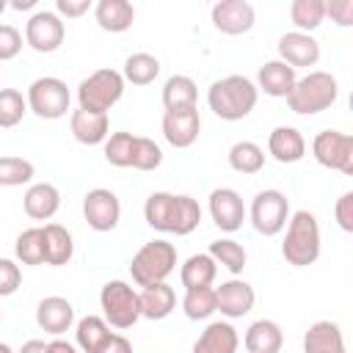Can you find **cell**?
Returning <instances> with one entry per match:
<instances>
[{"mask_svg":"<svg viewBox=\"0 0 353 353\" xmlns=\"http://www.w3.org/2000/svg\"><path fill=\"white\" fill-rule=\"evenodd\" d=\"M143 218L152 229L185 237L201 223V207L193 196L185 193H165L157 190L143 204Z\"/></svg>","mask_w":353,"mask_h":353,"instance_id":"obj_1","label":"cell"},{"mask_svg":"<svg viewBox=\"0 0 353 353\" xmlns=\"http://www.w3.org/2000/svg\"><path fill=\"white\" fill-rule=\"evenodd\" d=\"M256 99H259V91H256L254 80H248L243 74L221 77L207 91L210 110L218 119H223V121H240V119H245L256 108Z\"/></svg>","mask_w":353,"mask_h":353,"instance_id":"obj_2","label":"cell"},{"mask_svg":"<svg viewBox=\"0 0 353 353\" xmlns=\"http://www.w3.org/2000/svg\"><path fill=\"white\" fill-rule=\"evenodd\" d=\"M320 223L309 210H298L287 221V234L281 243V256L292 268H309L320 259Z\"/></svg>","mask_w":353,"mask_h":353,"instance_id":"obj_3","label":"cell"},{"mask_svg":"<svg viewBox=\"0 0 353 353\" xmlns=\"http://www.w3.org/2000/svg\"><path fill=\"white\" fill-rule=\"evenodd\" d=\"M339 97V83L331 72H309L295 80L287 105L298 116H314L328 110Z\"/></svg>","mask_w":353,"mask_h":353,"instance_id":"obj_4","label":"cell"},{"mask_svg":"<svg viewBox=\"0 0 353 353\" xmlns=\"http://www.w3.org/2000/svg\"><path fill=\"white\" fill-rule=\"evenodd\" d=\"M176 268V248L174 243L157 237V240H149L143 243L132 262H130V276L138 287H149V284H160L165 281Z\"/></svg>","mask_w":353,"mask_h":353,"instance_id":"obj_5","label":"cell"},{"mask_svg":"<svg viewBox=\"0 0 353 353\" xmlns=\"http://www.w3.org/2000/svg\"><path fill=\"white\" fill-rule=\"evenodd\" d=\"M124 94V77L121 72L105 66L91 72L85 80L77 85V108L91 110V113H108Z\"/></svg>","mask_w":353,"mask_h":353,"instance_id":"obj_6","label":"cell"},{"mask_svg":"<svg viewBox=\"0 0 353 353\" xmlns=\"http://www.w3.org/2000/svg\"><path fill=\"white\" fill-rule=\"evenodd\" d=\"M99 306H102V317L108 325L113 328H132L141 320V301H138V290H132L127 281L113 279L105 281L99 290Z\"/></svg>","mask_w":353,"mask_h":353,"instance_id":"obj_7","label":"cell"},{"mask_svg":"<svg viewBox=\"0 0 353 353\" xmlns=\"http://www.w3.org/2000/svg\"><path fill=\"white\" fill-rule=\"evenodd\" d=\"M25 102H28V110H33L39 119L55 121V119L66 116V110L72 105V94L61 77H36L28 85Z\"/></svg>","mask_w":353,"mask_h":353,"instance_id":"obj_8","label":"cell"},{"mask_svg":"<svg viewBox=\"0 0 353 353\" xmlns=\"http://www.w3.org/2000/svg\"><path fill=\"white\" fill-rule=\"evenodd\" d=\"M251 226L265 234V237H276L279 232H284L287 221H290V199L276 190V188H268V190H259L251 201Z\"/></svg>","mask_w":353,"mask_h":353,"instance_id":"obj_9","label":"cell"},{"mask_svg":"<svg viewBox=\"0 0 353 353\" xmlns=\"http://www.w3.org/2000/svg\"><path fill=\"white\" fill-rule=\"evenodd\" d=\"M312 154L323 168L353 176V135L339 130H323L312 141Z\"/></svg>","mask_w":353,"mask_h":353,"instance_id":"obj_10","label":"cell"},{"mask_svg":"<svg viewBox=\"0 0 353 353\" xmlns=\"http://www.w3.org/2000/svg\"><path fill=\"white\" fill-rule=\"evenodd\" d=\"M66 39V25L55 11H33L30 19L25 22V44L41 55L55 52Z\"/></svg>","mask_w":353,"mask_h":353,"instance_id":"obj_11","label":"cell"},{"mask_svg":"<svg viewBox=\"0 0 353 353\" xmlns=\"http://www.w3.org/2000/svg\"><path fill=\"white\" fill-rule=\"evenodd\" d=\"M83 218L94 232H113L121 221V201L108 188H94L83 196Z\"/></svg>","mask_w":353,"mask_h":353,"instance_id":"obj_12","label":"cell"},{"mask_svg":"<svg viewBox=\"0 0 353 353\" xmlns=\"http://www.w3.org/2000/svg\"><path fill=\"white\" fill-rule=\"evenodd\" d=\"M210 19H212L215 30H221L226 36H243L254 28L256 11L248 0H218L210 8Z\"/></svg>","mask_w":353,"mask_h":353,"instance_id":"obj_13","label":"cell"},{"mask_svg":"<svg viewBox=\"0 0 353 353\" xmlns=\"http://www.w3.org/2000/svg\"><path fill=\"white\" fill-rule=\"evenodd\" d=\"M210 218L221 232H237L245 221L243 196L234 188H215L210 193Z\"/></svg>","mask_w":353,"mask_h":353,"instance_id":"obj_14","label":"cell"},{"mask_svg":"<svg viewBox=\"0 0 353 353\" xmlns=\"http://www.w3.org/2000/svg\"><path fill=\"white\" fill-rule=\"evenodd\" d=\"M279 61L292 69H309L320 61V41L312 33L290 30L279 39Z\"/></svg>","mask_w":353,"mask_h":353,"instance_id":"obj_15","label":"cell"},{"mask_svg":"<svg viewBox=\"0 0 353 353\" xmlns=\"http://www.w3.org/2000/svg\"><path fill=\"white\" fill-rule=\"evenodd\" d=\"M201 132V116L199 108L190 110H165L163 113V138L174 149H188L199 141Z\"/></svg>","mask_w":353,"mask_h":353,"instance_id":"obj_16","label":"cell"},{"mask_svg":"<svg viewBox=\"0 0 353 353\" xmlns=\"http://www.w3.org/2000/svg\"><path fill=\"white\" fill-rule=\"evenodd\" d=\"M215 303H218V312L229 320H237V317H245L254 303H256V292L248 281L243 279H229L223 281L221 287H215Z\"/></svg>","mask_w":353,"mask_h":353,"instance_id":"obj_17","label":"cell"},{"mask_svg":"<svg viewBox=\"0 0 353 353\" xmlns=\"http://www.w3.org/2000/svg\"><path fill=\"white\" fill-rule=\"evenodd\" d=\"M36 323H39L41 331H47L52 336L66 334L74 325V306H72V301H66L61 295L41 298L39 306H36Z\"/></svg>","mask_w":353,"mask_h":353,"instance_id":"obj_18","label":"cell"},{"mask_svg":"<svg viewBox=\"0 0 353 353\" xmlns=\"http://www.w3.org/2000/svg\"><path fill=\"white\" fill-rule=\"evenodd\" d=\"M295 80H298L295 69L287 66V63H281V61L276 58V61H265V63L259 66L254 85H256V91H265L268 97L287 99L290 91H292V85H295Z\"/></svg>","mask_w":353,"mask_h":353,"instance_id":"obj_19","label":"cell"},{"mask_svg":"<svg viewBox=\"0 0 353 353\" xmlns=\"http://www.w3.org/2000/svg\"><path fill=\"white\" fill-rule=\"evenodd\" d=\"M69 130L77 143L97 146V143H105V138L110 135V119L108 113H91V110L77 108L69 116Z\"/></svg>","mask_w":353,"mask_h":353,"instance_id":"obj_20","label":"cell"},{"mask_svg":"<svg viewBox=\"0 0 353 353\" xmlns=\"http://www.w3.org/2000/svg\"><path fill=\"white\" fill-rule=\"evenodd\" d=\"M22 210L33 221H50L61 210V190L52 182H33L22 196Z\"/></svg>","mask_w":353,"mask_h":353,"instance_id":"obj_21","label":"cell"},{"mask_svg":"<svg viewBox=\"0 0 353 353\" xmlns=\"http://www.w3.org/2000/svg\"><path fill=\"white\" fill-rule=\"evenodd\" d=\"M268 154H270L276 163H284V165L303 160V154H306V141H303L301 130L287 127V124L276 127V130L268 135Z\"/></svg>","mask_w":353,"mask_h":353,"instance_id":"obj_22","label":"cell"},{"mask_svg":"<svg viewBox=\"0 0 353 353\" xmlns=\"http://www.w3.org/2000/svg\"><path fill=\"white\" fill-rule=\"evenodd\" d=\"M237 347L240 336L229 320H212L193 342V353H237Z\"/></svg>","mask_w":353,"mask_h":353,"instance_id":"obj_23","label":"cell"},{"mask_svg":"<svg viewBox=\"0 0 353 353\" xmlns=\"http://www.w3.org/2000/svg\"><path fill=\"white\" fill-rule=\"evenodd\" d=\"M303 353H347L342 328L331 320H317L303 334Z\"/></svg>","mask_w":353,"mask_h":353,"instance_id":"obj_24","label":"cell"},{"mask_svg":"<svg viewBox=\"0 0 353 353\" xmlns=\"http://www.w3.org/2000/svg\"><path fill=\"white\" fill-rule=\"evenodd\" d=\"M138 301H141V317L146 320H165L176 309V292L165 281L141 287Z\"/></svg>","mask_w":353,"mask_h":353,"instance_id":"obj_25","label":"cell"},{"mask_svg":"<svg viewBox=\"0 0 353 353\" xmlns=\"http://www.w3.org/2000/svg\"><path fill=\"white\" fill-rule=\"evenodd\" d=\"M243 345L248 353H281V345H284L281 325L268 317L254 320L243 336Z\"/></svg>","mask_w":353,"mask_h":353,"instance_id":"obj_26","label":"cell"},{"mask_svg":"<svg viewBox=\"0 0 353 353\" xmlns=\"http://www.w3.org/2000/svg\"><path fill=\"white\" fill-rule=\"evenodd\" d=\"M94 19L108 33H124L135 22V8L130 0H99L94 6Z\"/></svg>","mask_w":353,"mask_h":353,"instance_id":"obj_27","label":"cell"},{"mask_svg":"<svg viewBox=\"0 0 353 353\" xmlns=\"http://www.w3.org/2000/svg\"><path fill=\"white\" fill-rule=\"evenodd\" d=\"M41 232H44V265H52V268L69 265L74 256L72 232L61 223H44Z\"/></svg>","mask_w":353,"mask_h":353,"instance_id":"obj_28","label":"cell"},{"mask_svg":"<svg viewBox=\"0 0 353 353\" xmlns=\"http://www.w3.org/2000/svg\"><path fill=\"white\" fill-rule=\"evenodd\" d=\"M199 105L196 80L188 74H171L163 83V108L165 110H190Z\"/></svg>","mask_w":353,"mask_h":353,"instance_id":"obj_29","label":"cell"},{"mask_svg":"<svg viewBox=\"0 0 353 353\" xmlns=\"http://www.w3.org/2000/svg\"><path fill=\"white\" fill-rule=\"evenodd\" d=\"M215 273H218V265L210 254H193L182 262L179 268V281L185 290H193V287H212L215 281Z\"/></svg>","mask_w":353,"mask_h":353,"instance_id":"obj_30","label":"cell"},{"mask_svg":"<svg viewBox=\"0 0 353 353\" xmlns=\"http://www.w3.org/2000/svg\"><path fill=\"white\" fill-rule=\"evenodd\" d=\"M110 325L105 323V317L99 314H85L77 320L74 325V342H77V350L83 353H97L102 347V342L110 336Z\"/></svg>","mask_w":353,"mask_h":353,"instance_id":"obj_31","label":"cell"},{"mask_svg":"<svg viewBox=\"0 0 353 353\" xmlns=\"http://www.w3.org/2000/svg\"><path fill=\"white\" fill-rule=\"evenodd\" d=\"M157 74H160V61L152 52H132V55H127L124 69H121L124 83H132V85H149V83L157 80Z\"/></svg>","mask_w":353,"mask_h":353,"instance_id":"obj_32","label":"cell"},{"mask_svg":"<svg viewBox=\"0 0 353 353\" xmlns=\"http://www.w3.org/2000/svg\"><path fill=\"white\" fill-rule=\"evenodd\" d=\"M207 254L215 259V265L226 268L232 276H240V273L245 270V262H248V254H245V248H243L237 240H232V237H221V240H212Z\"/></svg>","mask_w":353,"mask_h":353,"instance_id":"obj_33","label":"cell"},{"mask_svg":"<svg viewBox=\"0 0 353 353\" xmlns=\"http://www.w3.org/2000/svg\"><path fill=\"white\" fill-rule=\"evenodd\" d=\"M229 165L237 174H259L265 165V149L254 141H237L229 149Z\"/></svg>","mask_w":353,"mask_h":353,"instance_id":"obj_34","label":"cell"},{"mask_svg":"<svg viewBox=\"0 0 353 353\" xmlns=\"http://www.w3.org/2000/svg\"><path fill=\"white\" fill-rule=\"evenodd\" d=\"M182 312H185L188 320H210L218 312L215 287H193V290H185Z\"/></svg>","mask_w":353,"mask_h":353,"instance_id":"obj_35","label":"cell"},{"mask_svg":"<svg viewBox=\"0 0 353 353\" xmlns=\"http://www.w3.org/2000/svg\"><path fill=\"white\" fill-rule=\"evenodd\" d=\"M290 19L301 33H312L325 19V0H292Z\"/></svg>","mask_w":353,"mask_h":353,"instance_id":"obj_36","label":"cell"},{"mask_svg":"<svg viewBox=\"0 0 353 353\" xmlns=\"http://www.w3.org/2000/svg\"><path fill=\"white\" fill-rule=\"evenodd\" d=\"M14 254L22 265H44V232L41 226H30L19 232L14 243Z\"/></svg>","mask_w":353,"mask_h":353,"instance_id":"obj_37","label":"cell"},{"mask_svg":"<svg viewBox=\"0 0 353 353\" xmlns=\"http://www.w3.org/2000/svg\"><path fill=\"white\" fill-rule=\"evenodd\" d=\"M36 176V165L25 157L3 154L0 157V188H19Z\"/></svg>","mask_w":353,"mask_h":353,"instance_id":"obj_38","label":"cell"},{"mask_svg":"<svg viewBox=\"0 0 353 353\" xmlns=\"http://www.w3.org/2000/svg\"><path fill=\"white\" fill-rule=\"evenodd\" d=\"M132 146H135V135L132 132H110L105 138V160L116 168H130L132 163Z\"/></svg>","mask_w":353,"mask_h":353,"instance_id":"obj_39","label":"cell"},{"mask_svg":"<svg viewBox=\"0 0 353 353\" xmlns=\"http://www.w3.org/2000/svg\"><path fill=\"white\" fill-rule=\"evenodd\" d=\"M28 113V102L17 88H0V127H17Z\"/></svg>","mask_w":353,"mask_h":353,"instance_id":"obj_40","label":"cell"},{"mask_svg":"<svg viewBox=\"0 0 353 353\" xmlns=\"http://www.w3.org/2000/svg\"><path fill=\"white\" fill-rule=\"evenodd\" d=\"M160 163H163V149H160L152 138L135 135L130 168H135V171H154V168H160Z\"/></svg>","mask_w":353,"mask_h":353,"instance_id":"obj_41","label":"cell"},{"mask_svg":"<svg viewBox=\"0 0 353 353\" xmlns=\"http://www.w3.org/2000/svg\"><path fill=\"white\" fill-rule=\"evenodd\" d=\"M19 287H22V270H19V265L14 259L0 256V298L14 295Z\"/></svg>","mask_w":353,"mask_h":353,"instance_id":"obj_42","label":"cell"},{"mask_svg":"<svg viewBox=\"0 0 353 353\" xmlns=\"http://www.w3.org/2000/svg\"><path fill=\"white\" fill-rule=\"evenodd\" d=\"M22 50V33L14 25H0V61H11L17 58Z\"/></svg>","mask_w":353,"mask_h":353,"instance_id":"obj_43","label":"cell"},{"mask_svg":"<svg viewBox=\"0 0 353 353\" xmlns=\"http://www.w3.org/2000/svg\"><path fill=\"white\" fill-rule=\"evenodd\" d=\"M334 218L342 232H353V190H345L334 204Z\"/></svg>","mask_w":353,"mask_h":353,"instance_id":"obj_44","label":"cell"},{"mask_svg":"<svg viewBox=\"0 0 353 353\" xmlns=\"http://www.w3.org/2000/svg\"><path fill=\"white\" fill-rule=\"evenodd\" d=\"M325 17H331V22H336L339 28H350L353 25V0H328Z\"/></svg>","mask_w":353,"mask_h":353,"instance_id":"obj_45","label":"cell"},{"mask_svg":"<svg viewBox=\"0 0 353 353\" xmlns=\"http://www.w3.org/2000/svg\"><path fill=\"white\" fill-rule=\"evenodd\" d=\"M91 11V0H55V14L66 19H77Z\"/></svg>","mask_w":353,"mask_h":353,"instance_id":"obj_46","label":"cell"},{"mask_svg":"<svg viewBox=\"0 0 353 353\" xmlns=\"http://www.w3.org/2000/svg\"><path fill=\"white\" fill-rule=\"evenodd\" d=\"M97 353H132V345H130V339L124 334H110Z\"/></svg>","mask_w":353,"mask_h":353,"instance_id":"obj_47","label":"cell"},{"mask_svg":"<svg viewBox=\"0 0 353 353\" xmlns=\"http://www.w3.org/2000/svg\"><path fill=\"white\" fill-rule=\"evenodd\" d=\"M47 353H80V350H77V345H72V342L55 336L52 342H47Z\"/></svg>","mask_w":353,"mask_h":353,"instance_id":"obj_48","label":"cell"},{"mask_svg":"<svg viewBox=\"0 0 353 353\" xmlns=\"http://www.w3.org/2000/svg\"><path fill=\"white\" fill-rule=\"evenodd\" d=\"M17 353H47V342H41V339H28Z\"/></svg>","mask_w":353,"mask_h":353,"instance_id":"obj_49","label":"cell"},{"mask_svg":"<svg viewBox=\"0 0 353 353\" xmlns=\"http://www.w3.org/2000/svg\"><path fill=\"white\" fill-rule=\"evenodd\" d=\"M14 11H28V8H36V0H11L8 3Z\"/></svg>","mask_w":353,"mask_h":353,"instance_id":"obj_50","label":"cell"},{"mask_svg":"<svg viewBox=\"0 0 353 353\" xmlns=\"http://www.w3.org/2000/svg\"><path fill=\"white\" fill-rule=\"evenodd\" d=\"M0 353H14V350H11V347H8L6 342H0Z\"/></svg>","mask_w":353,"mask_h":353,"instance_id":"obj_51","label":"cell"},{"mask_svg":"<svg viewBox=\"0 0 353 353\" xmlns=\"http://www.w3.org/2000/svg\"><path fill=\"white\" fill-rule=\"evenodd\" d=\"M6 8H8V3H6V0H0V14H3Z\"/></svg>","mask_w":353,"mask_h":353,"instance_id":"obj_52","label":"cell"},{"mask_svg":"<svg viewBox=\"0 0 353 353\" xmlns=\"http://www.w3.org/2000/svg\"><path fill=\"white\" fill-rule=\"evenodd\" d=\"M0 323H3V312H0Z\"/></svg>","mask_w":353,"mask_h":353,"instance_id":"obj_53","label":"cell"}]
</instances>
